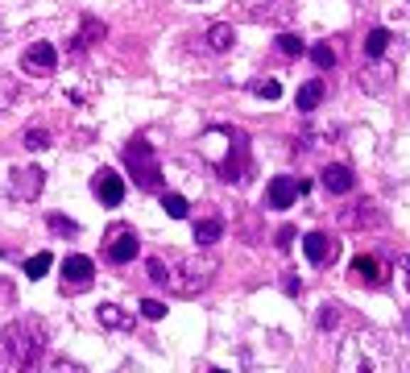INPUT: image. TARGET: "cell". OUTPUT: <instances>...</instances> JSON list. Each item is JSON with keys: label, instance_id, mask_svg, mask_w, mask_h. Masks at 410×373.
<instances>
[{"label": "cell", "instance_id": "obj_2", "mask_svg": "<svg viewBox=\"0 0 410 373\" xmlns=\"http://www.w3.org/2000/svg\"><path fill=\"white\" fill-rule=\"evenodd\" d=\"M166 261V286L170 295H183V298H191L199 295L207 282H212V274H216V261L212 257H195V253H170V257H162Z\"/></svg>", "mask_w": 410, "mask_h": 373}, {"label": "cell", "instance_id": "obj_12", "mask_svg": "<svg viewBox=\"0 0 410 373\" xmlns=\"http://www.w3.org/2000/svg\"><path fill=\"white\" fill-rule=\"evenodd\" d=\"M266 199H269V207H290L294 199H298V178H290V174H278V178H269V191H266Z\"/></svg>", "mask_w": 410, "mask_h": 373}, {"label": "cell", "instance_id": "obj_31", "mask_svg": "<svg viewBox=\"0 0 410 373\" xmlns=\"http://www.w3.org/2000/svg\"><path fill=\"white\" fill-rule=\"evenodd\" d=\"M282 291H286V295H303V282H298L294 274H282Z\"/></svg>", "mask_w": 410, "mask_h": 373}, {"label": "cell", "instance_id": "obj_13", "mask_svg": "<svg viewBox=\"0 0 410 373\" xmlns=\"http://www.w3.org/2000/svg\"><path fill=\"white\" fill-rule=\"evenodd\" d=\"M348 274L357 278V282H365V286H382V266H377V257H352V266H348Z\"/></svg>", "mask_w": 410, "mask_h": 373}, {"label": "cell", "instance_id": "obj_33", "mask_svg": "<svg viewBox=\"0 0 410 373\" xmlns=\"http://www.w3.org/2000/svg\"><path fill=\"white\" fill-rule=\"evenodd\" d=\"M398 266H402V270H406V286H410V257H402V261H398Z\"/></svg>", "mask_w": 410, "mask_h": 373}, {"label": "cell", "instance_id": "obj_29", "mask_svg": "<svg viewBox=\"0 0 410 373\" xmlns=\"http://www.w3.org/2000/svg\"><path fill=\"white\" fill-rule=\"evenodd\" d=\"M340 323V303H323V311H319V328H336Z\"/></svg>", "mask_w": 410, "mask_h": 373}, {"label": "cell", "instance_id": "obj_8", "mask_svg": "<svg viewBox=\"0 0 410 373\" xmlns=\"http://www.w3.org/2000/svg\"><path fill=\"white\" fill-rule=\"evenodd\" d=\"M54 67H58V50L50 46V42H33V46L21 54L25 75H54Z\"/></svg>", "mask_w": 410, "mask_h": 373}, {"label": "cell", "instance_id": "obj_7", "mask_svg": "<svg viewBox=\"0 0 410 373\" xmlns=\"http://www.w3.org/2000/svg\"><path fill=\"white\" fill-rule=\"evenodd\" d=\"M42 187H46V171H42V166H17L13 178H9V191L17 199H38Z\"/></svg>", "mask_w": 410, "mask_h": 373}, {"label": "cell", "instance_id": "obj_18", "mask_svg": "<svg viewBox=\"0 0 410 373\" xmlns=\"http://www.w3.org/2000/svg\"><path fill=\"white\" fill-rule=\"evenodd\" d=\"M203 42H207L212 50H232V42H237V29H232L228 21H216V25H207Z\"/></svg>", "mask_w": 410, "mask_h": 373}, {"label": "cell", "instance_id": "obj_11", "mask_svg": "<svg viewBox=\"0 0 410 373\" xmlns=\"http://www.w3.org/2000/svg\"><path fill=\"white\" fill-rule=\"evenodd\" d=\"M319 183H323L328 195H348V191L357 187V174L348 171V166H323V171H319Z\"/></svg>", "mask_w": 410, "mask_h": 373}, {"label": "cell", "instance_id": "obj_3", "mask_svg": "<svg viewBox=\"0 0 410 373\" xmlns=\"http://www.w3.org/2000/svg\"><path fill=\"white\" fill-rule=\"evenodd\" d=\"M124 166L133 174V183L141 187V191H158V183H162V162H158V153L149 141H129L124 146Z\"/></svg>", "mask_w": 410, "mask_h": 373}, {"label": "cell", "instance_id": "obj_20", "mask_svg": "<svg viewBox=\"0 0 410 373\" xmlns=\"http://www.w3.org/2000/svg\"><path fill=\"white\" fill-rule=\"evenodd\" d=\"M389 29H369V38H365V58H382L389 50Z\"/></svg>", "mask_w": 410, "mask_h": 373}, {"label": "cell", "instance_id": "obj_6", "mask_svg": "<svg viewBox=\"0 0 410 373\" xmlns=\"http://www.w3.org/2000/svg\"><path fill=\"white\" fill-rule=\"evenodd\" d=\"M96 278V261L83 257V253H71L63 257V295H75V291H87Z\"/></svg>", "mask_w": 410, "mask_h": 373}, {"label": "cell", "instance_id": "obj_14", "mask_svg": "<svg viewBox=\"0 0 410 373\" xmlns=\"http://www.w3.org/2000/svg\"><path fill=\"white\" fill-rule=\"evenodd\" d=\"M319 99H323V79H307V83L294 92V108H298V112H315Z\"/></svg>", "mask_w": 410, "mask_h": 373}, {"label": "cell", "instance_id": "obj_32", "mask_svg": "<svg viewBox=\"0 0 410 373\" xmlns=\"http://www.w3.org/2000/svg\"><path fill=\"white\" fill-rule=\"evenodd\" d=\"M274 245H278V249H290V245H294V228H290V224H286V228H278V241H274Z\"/></svg>", "mask_w": 410, "mask_h": 373}, {"label": "cell", "instance_id": "obj_16", "mask_svg": "<svg viewBox=\"0 0 410 373\" xmlns=\"http://www.w3.org/2000/svg\"><path fill=\"white\" fill-rule=\"evenodd\" d=\"M99 38H104V21H96V17H87L83 21V29L75 33V42H71V54H83L87 46H96Z\"/></svg>", "mask_w": 410, "mask_h": 373}, {"label": "cell", "instance_id": "obj_34", "mask_svg": "<svg viewBox=\"0 0 410 373\" xmlns=\"http://www.w3.org/2000/svg\"><path fill=\"white\" fill-rule=\"evenodd\" d=\"M406 328H410V315H406Z\"/></svg>", "mask_w": 410, "mask_h": 373}, {"label": "cell", "instance_id": "obj_30", "mask_svg": "<svg viewBox=\"0 0 410 373\" xmlns=\"http://www.w3.org/2000/svg\"><path fill=\"white\" fill-rule=\"evenodd\" d=\"M50 228H54V232H67V237H75V232H79V224L67 220V216H58V212L50 216Z\"/></svg>", "mask_w": 410, "mask_h": 373}, {"label": "cell", "instance_id": "obj_19", "mask_svg": "<svg viewBox=\"0 0 410 373\" xmlns=\"http://www.w3.org/2000/svg\"><path fill=\"white\" fill-rule=\"evenodd\" d=\"M99 323L104 328H133V315L121 311L117 303H99Z\"/></svg>", "mask_w": 410, "mask_h": 373}, {"label": "cell", "instance_id": "obj_27", "mask_svg": "<svg viewBox=\"0 0 410 373\" xmlns=\"http://www.w3.org/2000/svg\"><path fill=\"white\" fill-rule=\"evenodd\" d=\"M50 266H54V257H50V253H33V257L25 261V274H29V278L38 282V278H46Z\"/></svg>", "mask_w": 410, "mask_h": 373}, {"label": "cell", "instance_id": "obj_15", "mask_svg": "<svg viewBox=\"0 0 410 373\" xmlns=\"http://www.w3.org/2000/svg\"><path fill=\"white\" fill-rule=\"evenodd\" d=\"M220 237H224V220H220V216H203V220H195V241H199V249L216 245Z\"/></svg>", "mask_w": 410, "mask_h": 373}, {"label": "cell", "instance_id": "obj_22", "mask_svg": "<svg viewBox=\"0 0 410 373\" xmlns=\"http://www.w3.org/2000/svg\"><path fill=\"white\" fill-rule=\"evenodd\" d=\"M21 146L25 149H50V133L42 129V124H29L21 133Z\"/></svg>", "mask_w": 410, "mask_h": 373}, {"label": "cell", "instance_id": "obj_24", "mask_svg": "<svg viewBox=\"0 0 410 373\" xmlns=\"http://www.w3.org/2000/svg\"><path fill=\"white\" fill-rule=\"evenodd\" d=\"M278 54H286V58H298V54H307V42H303L298 33H282V38H278Z\"/></svg>", "mask_w": 410, "mask_h": 373}, {"label": "cell", "instance_id": "obj_17", "mask_svg": "<svg viewBox=\"0 0 410 373\" xmlns=\"http://www.w3.org/2000/svg\"><path fill=\"white\" fill-rule=\"evenodd\" d=\"M340 220L348 224V228H365V224H377L382 216L373 212V203H352V207H344V212H340Z\"/></svg>", "mask_w": 410, "mask_h": 373}, {"label": "cell", "instance_id": "obj_4", "mask_svg": "<svg viewBox=\"0 0 410 373\" xmlns=\"http://www.w3.org/2000/svg\"><path fill=\"white\" fill-rule=\"evenodd\" d=\"M104 253H108L112 266H129V261L141 253V241H137V232H133L129 224H112V228H108V245H104Z\"/></svg>", "mask_w": 410, "mask_h": 373}, {"label": "cell", "instance_id": "obj_28", "mask_svg": "<svg viewBox=\"0 0 410 373\" xmlns=\"http://www.w3.org/2000/svg\"><path fill=\"white\" fill-rule=\"evenodd\" d=\"M141 315H145V320H162V315H166V303H162V298H145Z\"/></svg>", "mask_w": 410, "mask_h": 373}, {"label": "cell", "instance_id": "obj_26", "mask_svg": "<svg viewBox=\"0 0 410 373\" xmlns=\"http://www.w3.org/2000/svg\"><path fill=\"white\" fill-rule=\"evenodd\" d=\"M249 92H253V96H261V99H278V96H282V83H278V79H253V83H249Z\"/></svg>", "mask_w": 410, "mask_h": 373}, {"label": "cell", "instance_id": "obj_10", "mask_svg": "<svg viewBox=\"0 0 410 373\" xmlns=\"http://www.w3.org/2000/svg\"><path fill=\"white\" fill-rule=\"evenodd\" d=\"M92 191L99 195V203H108V207H121L124 203V178L117 171H96L92 178Z\"/></svg>", "mask_w": 410, "mask_h": 373}, {"label": "cell", "instance_id": "obj_1", "mask_svg": "<svg viewBox=\"0 0 410 373\" xmlns=\"http://www.w3.org/2000/svg\"><path fill=\"white\" fill-rule=\"evenodd\" d=\"M46 352V323L21 315L0 332V369H33Z\"/></svg>", "mask_w": 410, "mask_h": 373}, {"label": "cell", "instance_id": "obj_25", "mask_svg": "<svg viewBox=\"0 0 410 373\" xmlns=\"http://www.w3.org/2000/svg\"><path fill=\"white\" fill-rule=\"evenodd\" d=\"M311 63L319 71H332L336 67V50L328 46V42H319V46H311Z\"/></svg>", "mask_w": 410, "mask_h": 373}, {"label": "cell", "instance_id": "obj_23", "mask_svg": "<svg viewBox=\"0 0 410 373\" xmlns=\"http://www.w3.org/2000/svg\"><path fill=\"white\" fill-rule=\"evenodd\" d=\"M21 96V87H17V79H9V75H0V112H9L13 104Z\"/></svg>", "mask_w": 410, "mask_h": 373}, {"label": "cell", "instance_id": "obj_9", "mask_svg": "<svg viewBox=\"0 0 410 373\" xmlns=\"http://www.w3.org/2000/svg\"><path fill=\"white\" fill-rule=\"evenodd\" d=\"M303 253H307L311 266H328V261L340 257V241H332L328 232H307L303 237Z\"/></svg>", "mask_w": 410, "mask_h": 373}, {"label": "cell", "instance_id": "obj_21", "mask_svg": "<svg viewBox=\"0 0 410 373\" xmlns=\"http://www.w3.org/2000/svg\"><path fill=\"white\" fill-rule=\"evenodd\" d=\"M162 207H166L170 220H187V212H191V203L178 195V191H166V195H162Z\"/></svg>", "mask_w": 410, "mask_h": 373}, {"label": "cell", "instance_id": "obj_5", "mask_svg": "<svg viewBox=\"0 0 410 373\" xmlns=\"http://www.w3.org/2000/svg\"><path fill=\"white\" fill-rule=\"evenodd\" d=\"M253 171V162H249V141H244L241 129H232V149H228V158L220 162V178L224 183H244Z\"/></svg>", "mask_w": 410, "mask_h": 373}]
</instances>
